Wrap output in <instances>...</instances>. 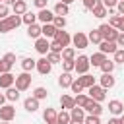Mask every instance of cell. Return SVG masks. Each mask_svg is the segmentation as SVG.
<instances>
[{"mask_svg":"<svg viewBox=\"0 0 124 124\" xmlns=\"http://www.w3.org/2000/svg\"><path fill=\"white\" fill-rule=\"evenodd\" d=\"M19 23H23L21 16H17V14H14V16H8V17L0 19V33H10L12 29L19 27Z\"/></svg>","mask_w":124,"mask_h":124,"instance_id":"6da1fadb","label":"cell"},{"mask_svg":"<svg viewBox=\"0 0 124 124\" xmlns=\"http://www.w3.org/2000/svg\"><path fill=\"white\" fill-rule=\"evenodd\" d=\"M99 33H101L103 41H116V37H118L120 31L116 27H112L110 23H101L99 25Z\"/></svg>","mask_w":124,"mask_h":124,"instance_id":"7a4b0ae2","label":"cell"},{"mask_svg":"<svg viewBox=\"0 0 124 124\" xmlns=\"http://www.w3.org/2000/svg\"><path fill=\"white\" fill-rule=\"evenodd\" d=\"M87 91H89V97H91L93 101H99V103H101V101H105V97H107V89H105L103 85H97V83H95V85H91Z\"/></svg>","mask_w":124,"mask_h":124,"instance_id":"3957f363","label":"cell"},{"mask_svg":"<svg viewBox=\"0 0 124 124\" xmlns=\"http://www.w3.org/2000/svg\"><path fill=\"white\" fill-rule=\"evenodd\" d=\"M29 85H31V74H29V72H23V74L16 76V87H17L19 91L29 89Z\"/></svg>","mask_w":124,"mask_h":124,"instance_id":"277c9868","label":"cell"},{"mask_svg":"<svg viewBox=\"0 0 124 124\" xmlns=\"http://www.w3.org/2000/svg\"><path fill=\"white\" fill-rule=\"evenodd\" d=\"M89 66H91L89 56H83V54H81V56L76 58V72H78V74H87Z\"/></svg>","mask_w":124,"mask_h":124,"instance_id":"5b68a950","label":"cell"},{"mask_svg":"<svg viewBox=\"0 0 124 124\" xmlns=\"http://www.w3.org/2000/svg\"><path fill=\"white\" fill-rule=\"evenodd\" d=\"M35 50H37L39 54H48V50H50V43H48V39H46V37H39V39H35Z\"/></svg>","mask_w":124,"mask_h":124,"instance_id":"8992f818","label":"cell"},{"mask_svg":"<svg viewBox=\"0 0 124 124\" xmlns=\"http://www.w3.org/2000/svg\"><path fill=\"white\" fill-rule=\"evenodd\" d=\"M14 118H16V108H14L12 105H2V107H0V120L12 122Z\"/></svg>","mask_w":124,"mask_h":124,"instance_id":"52a82bcc","label":"cell"},{"mask_svg":"<svg viewBox=\"0 0 124 124\" xmlns=\"http://www.w3.org/2000/svg\"><path fill=\"white\" fill-rule=\"evenodd\" d=\"M72 43H74V46H78V48H87V45H89V39H87V35H85V33L78 31V33L72 37Z\"/></svg>","mask_w":124,"mask_h":124,"instance_id":"ba28073f","label":"cell"},{"mask_svg":"<svg viewBox=\"0 0 124 124\" xmlns=\"http://www.w3.org/2000/svg\"><path fill=\"white\" fill-rule=\"evenodd\" d=\"M83 120H85V108L76 105L70 110V122H83Z\"/></svg>","mask_w":124,"mask_h":124,"instance_id":"9c48e42d","label":"cell"},{"mask_svg":"<svg viewBox=\"0 0 124 124\" xmlns=\"http://www.w3.org/2000/svg\"><path fill=\"white\" fill-rule=\"evenodd\" d=\"M99 50L105 52V54H114L118 50V45H116V41H101Z\"/></svg>","mask_w":124,"mask_h":124,"instance_id":"30bf717a","label":"cell"},{"mask_svg":"<svg viewBox=\"0 0 124 124\" xmlns=\"http://www.w3.org/2000/svg\"><path fill=\"white\" fill-rule=\"evenodd\" d=\"M50 70H52V64L48 62V58H46V56H43V58H39V60H37V72H39V74L46 76V74H50Z\"/></svg>","mask_w":124,"mask_h":124,"instance_id":"8fae6325","label":"cell"},{"mask_svg":"<svg viewBox=\"0 0 124 124\" xmlns=\"http://www.w3.org/2000/svg\"><path fill=\"white\" fill-rule=\"evenodd\" d=\"M89 114H97V116H101V112H103V107H101V103L99 101H93V99H89L87 101V105L83 107Z\"/></svg>","mask_w":124,"mask_h":124,"instance_id":"7c38bea8","label":"cell"},{"mask_svg":"<svg viewBox=\"0 0 124 124\" xmlns=\"http://www.w3.org/2000/svg\"><path fill=\"white\" fill-rule=\"evenodd\" d=\"M16 83V76H12L10 72H4V74H0V87L2 89H8V87H12Z\"/></svg>","mask_w":124,"mask_h":124,"instance_id":"4fadbf2b","label":"cell"},{"mask_svg":"<svg viewBox=\"0 0 124 124\" xmlns=\"http://www.w3.org/2000/svg\"><path fill=\"white\" fill-rule=\"evenodd\" d=\"M54 16H56L54 12H50V10L43 8V10H39V14H37V19H39V21H43V23H52Z\"/></svg>","mask_w":124,"mask_h":124,"instance_id":"5bb4252c","label":"cell"},{"mask_svg":"<svg viewBox=\"0 0 124 124\" xmlns=\"http://www.w3.org/2000/svg\"><path fill=\"white\" fill-rule=\"evenodd\" d=\"M54 39H56L64 48L72 43V37H70V35H68V31H64V29H58V31H56V35H54Z\"/></svg>","mask_w":124,"mask_h":124,"instance_id":"9a60e30c","label":"cell"},{"mask_svg":"<svg viewBox=\"0 0 124 124\" xmlns=\"http://www.w3.org/2000/svg\"><path fill=\"white\" fill-rule=\"evenodd\" d=\"M108 110H110V114H114V116L124 114V105H122L120 101L112 99V101H108Z\"/></svg>","mask_w":124,"mask_h":124,"instance_id":"2e32d148","label":"cell"},{"mask_svg":"<svg viewBox=\"0 0 124 124\" xmlns=\"http://www.w3.org/2000/svg\"><path fill=\"white\" fill-rule=\"evenodd\" d=\"M43 118H45L46 124H58V112H56L54 108H45Z\"/></svg>","mask_w":124,"mask_h":124,"instance_id":"e0dca14e","label":"cell"},{"mask_svg":"<svg viewBox=\"0 0 124 124\" xmlns=\"http://www.w3.org/2000/svg\"><path fill=\"white\" fill-rule=\"evenodd\" d=\"M23 108H25L27 112H35V110L39 108V99H35L33 95H31V97H27V99L23 101Z\"/></svg>","mask_w":124,"mask_h":124,"instance_id":"ac0fdd59","label":"cell"},{"mask_svg":"<svg viewBox=\"0 0 124 124\" xmlns=\"http://www.w3.org/2000/svg\"><path fill=\"white\" fill-rule=\"evenodd\" d=\"M27 35L31 39H39V37H43V27L37 23H31V25H27Z\"/></svg>","mask_w":124,"mask_h":124,"instance_id":"d6986e66","label":"cell"},{"mask_svg":"<svg viewBox=\"0 0 124 124\" xmlns=\"http://www.w3.org/2000/svg\"><path fill=\"white\" fill-rule=\"evenodd\" d=\"M56 31H58V27H56L54 23H43V37H46V39H54Z\"/></svg>","mask_w":124,"mask_h":124,"instance_id":"ffe728a7","label":"cell"},{"mask_svg":"<svg viewBox=\"0 0 124 124\" xmlns=\"http://www.w3.org/2000/svg\"><path fill=\"white\" fill-rule=\"evenodd\" d=\"M105 60H107V54H105V52H101V50L89 56V62H91V66H97V68H101V64H103Z\"/></svg>","mask_w":124,"mask_h":124,"instance_id":"44dd1931","label":"cell"},{"mask_svg":"<svg viewBox=\"0 0 124 124\" xmlns=\"http://www.w3.org/2000/svg\"><path fill=\"white\" fill-rule=\"evenodd\" d=\"M72 81H74L72 72H64V74H60V78H58V85H60V87H70Z\"/></svg>","mask_w":124,"mask_h":124,"instance_id":"7402d4cb","label":"cell"},{"mask_svg":"<svg viewBox=\"0 0 124 124\" xmlns=\"http://www.w3.org/2000/svg\"><path fill=\"white\" fill-rule=\"evenodd\" d=\"M60 105H62V108L72 110V108L76 107V99H74L72 95H62V97H60Z\"/></svg>","mask_w":124,"mask_h":124,"instance_id":"603a6c76","label":"cell"},{"mask_svg":"<svg viewBox=\"0 0 124 124\" xmlns=\"http://www.w3.org/2000/svg\"><path fill=\"white\" fill-rule=\"evenodd\" d=\"M91 12H93V16H95V17H99V19H101V17H105V16L108 14V8H107V6L101 2V4H97V6H95Z\"/></svg>","mask_w":124,"mask_h":124,"instance_id":"cb8c5ba5","label":"cell"},{"mask_svg":"<svg viewBox=\"0 0 124 124\" xmlns=\"http://www.w3.org/2000/svg\"><path fill=\"white\" fill-rule=\"evenodd\" d=\"M101 85H103L105 89L114 87V78H112V74H103V76H101Z\"/></svg>","mask_w":124,"mask_h":124,"instance_id":"d4e9b609","label":"cell"},{"mask_svg":"<svg viewBox=\"0 0 124 124\" xmlns=\"http://www.w3.org/2000/svg\"><path fill=\"white\" fill-rule=\"evenodd\" d=\"M54 14H56V16H68V14H70V6L64 4V2H58V4L54 6Z\"/></svg>","mask_w":124,"mask_h":124,"instance_id":"484cf974","label":"cell"},{"mask_svg":"<svg viewBox=\"0 0 124 124\" xmlns=\"http://www.w3.org/2000/svg\"><path fill=\"white\" fill-rule=\"evenodd\" d=\"M21 68H23V72H31L33 68H37V60H33V58H23V60H21Z\"/></svg>","mask_w":124,"mask_h":124,"instance_id":"4316f807","label":"cell"},{"mask_svg":"<svg viewBox=\"0 0 124 124\" xmlns=\"http://www.w3.org/2000/svg\"><path fill=\"white\" fill-rule=\"evenodd\" d=\"M6 99H8V101H17V99H19V89L14 87V85L8 87V89H6Z\"/></svg>","mask_w":124,"mask_h":124,"instance_id":"83f0119b","label":"cell"},{"mask_svg":"<svg viewBox=\"0 0 124 124\" xmlns=\"http://www.w3.org/2000/svg\"><path fill=\"white\" fill-rule=\"evenodd\" d=\"M27 12V4L23 2V0H17L16 4H14V14H17V16H23Z\"/></svg>","mask_w":124,"mask_h":124,"instance_id":"f1b7e54d","label":"cell"},{"mask_svg":"<svg viewBox=\"0 0 124 124\" xmlns=\"http://www.w3.org/2000/svg\"><path fill=\"white\" fill-rule=\"evenodd\" d=\"M87 39H89V43H93V45H101V41H103V37H101L99 29H93V31L87 35Z\"/></svg>","mask_w":124,"mask_h":124,"instance_id":"f546056e","label":"cell"},{"mask_svg":"<svg viewBox=\"0 0 124 124\" xmlns=\"http://www.w3.org/2000/svg\"><path fill=\"white\" fill-rule=\"evenodd\" d=\"M79 81L83 83V87H85V89H89L91 85H95V78H93V76H89V74H81Z\"/></svg>","mask_w":124,"mask_h":124,"instance_id":"4dcf8cb0","label":"cell"},{"mask_svg":"<svg viewBox=\"0 0 124 124\" xmlns=\"http://www.w3.org/2000/svg\"><path fill=\"white\" fill-rule=\"evenodd\" d=\"M62 60H76V48L66 46V48L62 50Z\"/></svg>","mask_w":124,"mask_h":124,"instance_id":"1f68e13d","label":"cell"},{"mask_svg":"<svg viewBox=\"0 0 124 124\" xmlns=\"http://www.w3.org/2000/svg\"><path fill=\"white\" fill-rule=\"evenodd\" d=\"M114 66H116V62H114V60H105V62L101 64V70H103V74H112Z\"/></svg>","mask_w":124,"mask_h":124,"instance_id":"d6a6232c","label":"cell"},{"mask_svg":"<svg viewBox=\"0 0 124 124\" xmlns=\"http://www.w3.org/2000/svg\"><path fill=\"white\" fill-rule=\"evenodd\" d=\"M70 89H72V91H74V93L78 95V93H81V91H83L85 87H83V83L79 81V78H74V81H72V85H70Z\"/></svg>","mask_w":124,"mask_h":124,"instance_id":"836d02e7","label":"cell"},{"mask_svg":"<svg viewBox=\"0 0 124 124\" xmlns=\"http://www.w3.org/2000/svg\"><path fill=\"white\" fill-rule=\"evenodd\" d=\"M74 99H76V105H78V107H85V105H87V101H89L91 97H89V95H83V93H78Z\"/></svg>","mask_w":124,"mask_h":124,"instance_id":"e575fe53","label":"cell"},{"mask_svg":"<svg viewBox=\"0 0 124 124\" xmlns=\"http://www.w3.org/2000/svg\"><path fill=\"white\" fill-rule=\"evenodd\" d=\"M46 95H48V91H46L45 87H37V89L33 91V97H35V99H39V101L46 99Z\"/></svg>","mask_w":124,"mask_h":124,"instance_id":"d590c367","label":"cell"},{"mask_svg":"<svg viewBox=\"0 0 124 124\" xmlns=\"http://www.w3.org/2000/svg\"><path fill=\"white\" fill-rule=\"evenodd\" d=\"M21 19H23V23L31 25V23H35V21H37V16H35V14H31V12H25V14L21 16Z\"/></svg>","mask_w":124,"mask_h":124,"instance_id":"8d00e7d4","label":"cell"},{"mask_svg":"<svg viewBox=\"0 0 124 124\" xmlns=\"http://www.w3.org/2000/svg\"><path fill=\"white\" fill-rule=\"evenodd\" d=\"M60 64H62L64 72H74L76 70V60H62Z\"/></svg>","mask_w":124,"mask_h":124,"instance_id":"74e56055","label":"cell"},{"mask_svg":"<svg viewBox=\"0 0 124 124\" xmlns=\"http://www.w3.org/2000/svg\"><path fill=\"white\" fill-rule=\"evenodd\" d=\"M52 23H54L58 29H64V27H66V17H64V16H54Z\"/></svg>","mask_w":124,"mask_h":124,"instance_id":"f35d334b","label":"cell"},{"mask_svg":"<svg viewBox=\"0 0 124 124\" xmlns=\"http://www.w3.org/2000/svg\"><path fill=\"white\" fill-rule=\"evenodd\" d=\"M46 58H48L50 64H58V62H62V54H58V52H48Z\"/></svg>","mask_w":124,"mask_h":124,"instance_id":"ab89813d","label":"cell"},{"mask_svg":"<svg viewBox=\"0 0 124 124\" xmlns=\"http://www.w3.org/2000/svg\"><path fill=\"white\" fill-rule=\"evenodd\" d=\"M2 60H4L6 64H8V68H12V66L16 64V54H14V52H6Z\"/></svg>","mask_w":124,"mask_h":124,"instance_id":"60d3db41","label":"cell"},{"mask_svg":"<svg viewBox=\"0 0 124 124\" xmlns=\"http://www.w3.org/2000/svg\"><path fill=\"white\" fill-rule=\"evenodd\" d=\"M62 50H64V46L54 39V41L50 43V50H48V52H58V54H62Z\"/></svg>","mask_w":124,"mask_h":124,"instance_id":"b9f144b4","label":"cell"},{"mask_svg":"<svg viewBox=\"0 0 124 124\" xmlns=\"http://www.w3.org/2000/svg\"><path fill=\"white\" fill-rule=\"evenodd\" d=\"M58 124H70V112H66V110L58 112Z\"/></svg>","mask_w":124,"mask_h":124,"instance_id":"7bdbcfd3","label":"cell"},{"mask_svg":"<svg viewBox=\"0 0 124 124\" xmlns=\"http://www.w3.org/2000/svg\"><path fill=\"white\" fill-rule=\"evenodd\" d=\"M114 62L116 64H124V48H118L114 52Z\"/></svg>","mask_w":124,"mask_h":124,"instance_id":"ee69618b","label":"cell"},{"mask_svg":"<svg viewBox=\"0 0 124 124\" xmlns=\"http://www.w3.org/2000/svg\"><path fill=\"white\" fill-rule=\"evenodd\" d=\"M83 124H101V120H99V116H97V114H89V116H85Z\"/></svg>","mask_w":124,"mask_h":124,"instance_id":"f6af8a7d","label":"cell"},{"mask_svg":"<svg viewBox=\"0 0 124 124\" xmlns=\"http://www.w3.org/2000/svg\"><path fill=\"white\" fill-rule=\"evenodd\" d=\"M120 17H122V16H116V14H110V19H108V23H110L112 27H116V29H118V25H120Z\"/></svg>","mask_w":124,"mask_h":124,"instance_id":"bcb514c9","label":"cell"},{"mask_svg":"<svg viewBox=\"0 0 124 124\" xmlns=\"http://www.w3.org/2000/svg\"><path fill=\"white\" fill-rule=\"evenodd\" d=\"M97 4H101V0H83V8L85 10H93Z\"/></svg>","mask_w":124,"mask_h":124,"instance_id":"7dc6e473","label":"cell"},{"mask_svg":"<svg viewBox=\"0 0 124 124\" xmlns=\"http://www.w3.org/2000/svg\"><path fill=\"white\" fill-rule=\"evenodd\" d=\"M8 4H0V19H4V17H8Z\"/></svg>","mask_w":124,"mask_h":124,"instance_id":"c3c4849f","label":"cell"},{"mask_svg":"<svg viewBox=\"0 0 124 124\" xmlns=\"http://www.w3.org/2000/svg\"><path fill=\"white\" fill-rule=\"evenodd\" d=\"M101 2H103L108 10H110V8H116V4H118V0H101Z\"/></svg>","mask_w":124,"mask_h":124,"instance_id":"681fc988","label":"cell"},{"mask_svg":"<svg viewBox=\"0 0 124 124\" xmlns=\"http://www.w3.org/2000/svg\"><path fill=\"white\" fill-rule=\"evenodd\" d=\"M46 2L48 0H33V4L39 8V10H43V8H46Z\"/></svg>","mask_w":124,"mask_h":124,"instance_id":"f907efd6","label":"cell"},{"mask_svg":"<svg viewBox=\"0 0 124 124\" xmlns=\"http://www.w3.org/2000/svg\"><path fill=\"white\" fill-rule=\"evenodd\" d=\"M116 45H118V46H124V31L118 33V37H116Z\"/></svg>","mask_w":124,"mask_h":124,"instance_id":"816d5d0a","label":"cell"},{"mask_svg":"<svg viewBox=\"0 0 124 124\" xmlns=\"http://www.w3.org/2000/svg\"><path fill=\"white\" fill-rule=\"evenodd\" d=\"M4 72H10V68H8V64L0 58V74H4Z\"/></svg>","mask_w":124,"mask_h":124,"instance_id":"f5cc1de1","label":"cell"},{"mask_svg":"<svg viewBox=\"0 0 124 124\" xmlns=\"http://www.w3.org/2000/svg\"><path fill=\"white\" fill-rule=\"evenodd\" d=\"M116 10H118V14H120V16H124V0H118Z\"/></svg>","mask_w":124,"mask_h":124,"instance_id":"db71d44e","label":"cell"},{"mask_svg":"<svg viewBox=\"0 0 124 124\" xmlns=\"http://www.w3.org/2000/svg\"><path fill=\"white\" fill-rule=\"evenodd\" d=\"M107 124H120V118L112 116V118H108V122H107Z\"/></svg>","mask_w":124,"mask_h":124,"instance_id":"11a10c76","label":"cell"},{"mask_svg":"<svg viewBox=\"0 0 124 124\" xmlns=\"http://www.w3.org/2000/svg\"><path fill=\"white\" fill-rule=\"evenodd\" d=\"M118 31H124V16L120 17V25H118Z\"/></svg>","mask_w":124,"mask_h":124,"instance_id":"9f6ffc18","label":"cell"},{"mask_svg":"<svg viewBox=\"0 0 124 124\" xmlns=\"http://www.w3.org/2000/svg\"><path fill=\"white\" fill-rule=\"evenodd\" d=\"M4 103H6V95H2V93H0V107H2Z\"/></svg>","mask_w":124,"mask_h":124,"instance_id":"6f0895ef","label":"cell"},{"mask_svg":"<svg viewBox=\"0 0 124 124\" xmlns=\"http://www.w3.org/2000/svg\"><path fill=\"white\" fill-rule=\"evenodd\" d=\"M60 2H64V4H68V6H70V4H72V2H76V0H60Z\"/></svg>","mask_w":124,"mask_h":124,"instance_id":"680465c9","label":"cell"},{"mask_svg":"<svg viewBox=\"0 0 124 124\" xmlns=\"http://www.w3.org/2000/svg\"><path fill=\"white\" fill-rule=\"evenodd\" d=\"M16 2H17V0H6V4H12V6H14Z\"/></svg>","mask_w":124,"mask_h":124,"instance_id":"91938a15","label":"cell"},{"mask_svg":"<svg viewBox=\"0 0 124 124\" xmlns=\"http://www.w3.org/2000/svg\"><path fill=\"white\" fill-rule=\"evenodd\" d=\"M120 124H124V114H120Z\"/></svg>","mask_w":124,"mask_h":124,"instance_id":"94428289","label":"cell"},{"mask_svg":"<svg viewBox=\"0 0 124 124\" xmlns=\"http://www.w3.org/2000/svg\"><path fill=\"white\" fill-rule=\"evenodd\" d=\"M0 124H10V122H8V120H2V122H0Z\"/></svg>","mask_w":124,"mask_h":124,"instance_id":"6125c7cd","label":"cell"},{"mask_svg":"<svg viewBox=\"0 0 124 124\" xmlns=\"http://www.w3.org/2000/svg\"><path fill=\"white\" fill-rule=\"evenodd\" d=\"M70 124H83V122H70Z\"/></svg>","mask_w":124,"mask_h":124,"instance_id":"be15d7a7","label":"cell"},{"mask_svg":"<svg viewBox=\"0 0 124 124\" xmlns=\"http://www.w3.org/2000/svg\"><path fill=\"white\" fill-rule=\"evenodd\" d=\"M2 2H6V0H0V4H2Z\"/></svg>","mask_w":124,"mask_h":124,"instance_id":"e7e4bbea","label":"cell"}]
</instances>
